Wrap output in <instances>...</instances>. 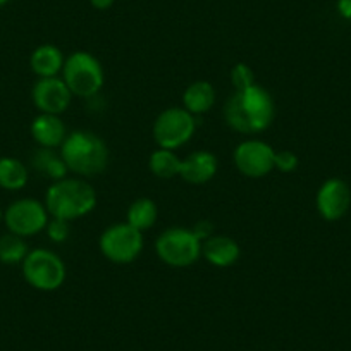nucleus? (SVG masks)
<instances>
[{
    "label": "nucleus",
    "instance_id": "nucleus-1",
    "mask_svg": "<svg viewBox=\"0 0 351 351\" xmlns=\"http://www.w3.org/2000/svg\"><path fill=\"white\" fill-rule=\"evenodd\" d=\"M222 114L226 124L236 133L258 134L274 123L276 104L269 90L256 83L246 90L232 92Z\"/></svg>",
    "mask_w": 351,
    "mask_h": 351
},
{
    "label": "nucleus",
    "instance_id": "nucleus-2",
    "mask_svg": "<svg viewBox=\"0 0 351 351\" xmlns=\"http://www.w3.org/2000/svg\"><path fill=\"white\" fill-rule=\"evenodd\" d=\"M45 207L50 217L73 222L97 207V191L83 178H64L53 181L45 193Z\"/></svg>",
    "mask_w": 351,
    "mask_h": 351
},
{
    "label": "nucleus",
    "instance_id": "nucleus-3",
    "mask_svg": "<svg viewBox=\"0 0 351 351\" xmlns=\"http://www.w3.org/2000/svg\"><path fill=\"white\" fill-rule=\"evenodd\" d=\"M67 171L77 178H93L102 174L109 165V148L99 134L92 131H73L59 148Z\"/></svg>",
    "mask_w": 351,
    "mask_h": 351
},
{
    "label": "nucleus",
    "instance_id": "nucleus-4",
    "mask_svg": "<svg viewBox=\"0 0 351 351\" xmlns=\"http://www.w3.org/2000/svg\"><path fill=\"white\" fill-rule=\"evenodd\" d=\"M60 74L73 97L80 99L95 97L106 83V74L100 60L84 50H76L67 56Z\"/></svg>",
    "mask_w": 351,
    "mask_h": 351
},
{
    "label": "nucleus",
    "instance_id": "nucleus-5",
    "mask_svg": "<svg viewBox=\"0 0 351 351\" xmlns=\"http://www.w3.org/2000/svg\"><path fill=\"white\" fill-rule=\"evenodd\" d=\"M25 281L36 291H57L66 282L67 269L64 260L56 252L47 248L29 250L21 263Z\"/></svg>",
    "mask_w": 351,
    "mask_h": 351
},
{
    "label": "nucleus",
    "instance_id": "nucleus-6",
    "mask_svg": "<svg viewBox=\"0 0 351 351\" xmlns=\"http://www.w3.org/2000/svg\"><path fill=\"white\" fill-rule=\"evenodd\" d=\"M155 253L169 267L184 269L202 258V241L190 228H169L155 239Z\"/></svg>",
    "mask_w": 351,
    "mask_h": 351
},
{
    "label": "nucleus",
    "instance_id": "nucleus-7",
    "mask_svg": "<svg viewBox=\"0 0 351 351\" xmlns=\"http://www.w3.org/2000/svg\"><path fill=\"white\" fill-rule=\"evenodd\" d=\"M143 232L128 222H117L104 229L99 239V248L104 258L117 265L133 263L143 252Z\"/></svg>",
    "mask_w": 351,
    "mask_h": 351
},
{
    "label": "nucleus",
    "instance_id": "nucleus-8",
    "mask_svg": "<svg viewBox=\"0 0 351 351\" xmlns=\"http://www.w3.org/2000/svg\"><path fill=\"white\" fill-rule=\"evenodd\" d=\"M197 131V119L184 107H169L162 110L154 121L152 134L158 148L176 150L193 138Z\"/></svg>",
    "mask_w": 351,
    "mask_h": 351
},
{
    "label": "nucleus",
    "instance_id": "nucleus-9",
    "mask_svg": "<svg viewBox=\"0 0 351 351\" xmlns=\"http://www.w3.org/2000/svg\"><path fill=\"white\" fill-rule=\"evenodd\" d=\"M49 219L45 204L36 198H19L4 210V224L8 231L21 238H29L45 231Z\"/></svg>",
    "mask_w": 351,
    "mask_h": 351
},
{
    "label": "nucleus",
    "instance_id": "nucleus-10",
    "mask_svg": "<svg viewBox=\"0 0 351 351\" xmlns=\"http://www.w3.org/2000/svg\"><path fill=\"white\" fill-rule=\"evenodd\" d=\"M276 150L267 141L248 138L234 148L232 160L239 174L250 180H260L274 171Z\"/></svg>",
    "mask_w": 351,
    "mask_h": 351
},
{
    "label": "nucleus",
    "instance_id": "nucleus-11",
    "mask_svg": "<svg viewBox=\"0 0 351 351\" xmlns=\"http://www.w3.org/2000/svg\"><path fill=\"white\" fill-rule=\"evenodd\" d=\"M73 100L62 77H38L32 88V102L40 114H56L60 116L66 112Z\"/></svg>",
    "mask_w": 351,
    "mask_h": 351
},
{
    "label": "nucleus",
    "instance_id": "nucleus-12",
    "mask_svg": "<svg viewBox=\"0 0 351 351\" xmlns=\"http://www.w3.org/2000/svg\"><path fill=\"white\" fill-rule=\"evenodd\" d=\"M317 212L324 221H339L348 214L351 207V190L346 181L330 178L324 181L315 195Z\"/></svg>",
    "mask_w": 351,
    "mask_h": 351
},
{
    "label": "nucleus",
    "instance_id": "nucleus-13",
    "mask_svg": "<svg viewBox=\"0 0 351 351\" xmlns=\"http://www.w3.org/2000/svg\"><path fill=\"white\" fill-rule=\"evenodd\" d=\"M219 171V160L212 152L197 150L181 158L180 178L190 184H205L215 178Z\"/></svg>",
    "mask_w": 351,
    "mask_h": 351
},
{
    "label": "nucleus",
    "instance_id": "nucleus-14",
    "mask_svg": "<svg viewBox=\"0 0 351 351\" xmlns=\"http://www.w3.org/2000/svg\"><path fill=\"white\" fill-rule=\"evenodd\" d=\"M241 255L238 241L224 234H214L202 243V256L217 269H228L234 265Z\"/></svg>",
    "mask_w": 351,
    "mask_h": 351
},
{
    "label": "nucleus",
    "instance_id": "nucleus-15",
    "mask_svg": "<svg viewBox=\"0 0 351 351\" xmlns=\"http://www.w3.org/2000/svg\"><path fill=\"white\" fill-rule=\"evenodd\" d=\"M29 133L42 148H60L69 134L64 121L56 114H38L29 126Z\"/></svg>",
    "mask_w": 351,
    "mask_h": 351
},
{
    "label": "nucleus",
    "instance_id": "nucleus-16",
    "mask_svg": "<svg viewBox=\"0 0 351 351\" xmlns=\"http://www.w3.org/2000/svg\"><path fill=\"white\" fill-rule=\"evenodd\" d=\"M64 62H66V57L62 50L50 43L36 47L29 57V67L36 77L59 76L62 73Z\"/></svg>",
    "mask_w": 351,
    "mask_h": 351
},
{
    "label": "nucleus",
    "instance_id": "nucleus-17",
    "mask_svg": "<svg viewBox=\"0 0 351 351\" xmlns=\"http://www.w3.org/2000/svg\"><path fill=\"white\" fill-rule=\"evenodd\" d=\"M217 93L214 84L208 81H193L183 93V107L193 116L207 114L214 109Z\"/></svg>",
    "mask_w": 351,
    "mask_h": 351
},
{
    "label": "nucleus",
    "instance_id": "nucleus-18",
    "mask_svg": "<svg viewBox=\"0 0 351 351\" xmlns=\"http://www.w3.org/2000/svg\"><path fill=\"white\" fill-rule=\"evenodd\" d=\"M57 148H36V152L32 157V165L36 172L43 174V178H49L50 181H59L67 178L69 171L64 162L60 152H56Z\"/></svg>",
    "mask_w": 351,
    "mask_h": 351
},
{
    "label": "nucleus",
    "instance_id": "nucleus-19",
    "mask_svg": "<svg viewBox=\"0 0 351 351\" xmlns=\"http://www.w3.org/2000/svg\"><path fill=\"white\" fill-rule=\"evenodd\" d=\"M29 171L23 160L16 157H0V188L5 191H19L28 184Z\"/></svg>",
    "mask_w": 351,
    "mask_h": 351
},
{
    "label": "nucleus",
    "instance_id": "nucleus-20",
    "mask_svg": "<svg viewBox=\"0 0 351 351\" xmlns=\"http://www.w3.org/2000/svg\"><path fill=\"white\" fill-rule=\"evenodd\" d=\"M148 169L158 180H174V178H180L181 157L176 154V150L157 148L150 154Z\"/></svg>",
    "mask_w": 351,
    "mask_h": 351
},
{
    "label": "nucleus",
    "instance_id": "nucleus-21",
    "mask_svg": "<svg viewBox=\"0 0 351 351\" xmlns=\"http://www.w3.org/2000/svg\"><path fill=\"white\" fill-rule=\"evenodd\" d=\"M157 219H158V207L152 198H147V197L136 198V200L131 202V205L128 207L126 222L141 232L154 228Z\"/></svg>",
    "mask_w": 351,
    "mask_h": 351
},
{
    "label": "nucleus",
    "instance_id": "nucleus-22",
    "mask_svg": "<svg viewBox=\"0 0 351 351\" xmlns=\"http://www.w3.org/2000/svg\"><path fill=\"white\" fill-rule=\"evenodd\" d=\"M28 253L29 250L26 245V238L12 234L9 231L0 236V263L18 265V263H23Z\"/></svg>",
    "mask_w": 351,
    "mask_h": 351
},
{
    "label": "nucleus",
    "instance_id": "nucleus-23",
    "mask_svg": "<svg viewBox=\"0 0 351 351\" xmlns=\"http://www.w3.org/2000/svg\"><path fill=\"white\" fill-rule=\"evenodd\" d=\"M231 83L234 92H239V90H246V88L256 84L255 81V73H253L252 67L245 62H238L231 69Z\"/></svg>",
    "mask_w": 351,
    "mask_h": 351
},
{
    "label": "nucleus",
    "instance_id": "nucleus-24",
    "mask_svg": "<svg viewBox=\"0 0 351 351\" xmlns=\"http://www.w3.org/2000/svg\"><path fill=\"white\" fill-rule=\"evenodd\" d=\"M300 158L295 152L291 150H276L274 155V171L291 174L298 169Z\"/></svg>",
    "mask_w": 351,
    "mask_h": 351
},
{
    "label": "nucleus",
    "instance_id": "nucleus-25",
    "mask_svg": "<svg viewBox=\"0 0 351 351\" xmlns=\"http://www.w3.org/2000/svg\"><path fill=\"white\" fill-rule=\"evenodd\" d=\"M47 236L50 241L53 243H64L69 238V222L62 221V219H49V224L45 228Z\"/></svg>",
    "mask_w": 351,
    "mask_h": 351
},
{
    "label": "nucleus",
    "instance_id": "nucleus-26",
    "mask_svg": "<svg viewBox=\"0 0 351 351\" xmlns=\"http://www.w3.org/2000/svg\"><path fill=\"white\" fill-rule=\"evenodd\" d=\"M191 231H193L195 234H197V238L204 243L205 239H208L210 236H214V226H212V222H208V221H200V222H197L193 228H191Z\"/></svg>",
    "mask_w": 351,
    "mask_h": 351
},
{
    "label": "nucleus",
    "instance_id": "nucleus-27",
    "mask_svg": "<svg viewBox=\"0 0 351 351\" xmlns=\"http://www.w3.org/2000/svg\"><path fill=\"white\" fill-rule=\"evenodd\" d=\"M337 11L343 18L351 19V0H339L337 2Z\"/></svg>",
    "mask_w": 351,
    "mask_h": 351
},
{
    "label": "nucleus",
    "instance_id": "nucleus-28",
    "mask_svg": "<svg viewBox=\"0 0 351 351\" xmlns=\"http://www.w3.org/2000/svg\"><path fill=\"white\" fill-rule=\"evenodd\" d=\"M114 2H116V0H90L92 8H95L97 11H107V9L112 8Z\"/></svg>",
    "mask_w": 351,
    "mask_h": 351
},
{
    "label": "nucleus",
    "instance_id": "nucleus-29",
    "mask_svg": "<svg viewBox=\"0 0 351 351\" xmlns=\"http://www.w3.org/2000/svg\"><path fill=\"white\" fill-rule=\"evenodd\" d=\"M11 0H0V8H4V5H8Z\"/></svg>",
    "mask_w": 351,
    "mask_h": 351
},
{
    "label": "nucleus",
    "instance_id": "nucleus-30",
    "mask_svg": "<svg viewBox=\"0 0 351 351\" xmlns=\"http://www.w3.org/2000/svg\"><path fill=\"white\" fill-rule=\"evenodd\" d=\"M4 222V212H2V208H0V224Z\"/></svg>",
    "mask_w": 351,
    "mask_h": 351
}]
</instances>
